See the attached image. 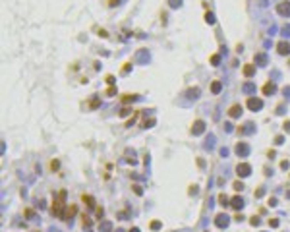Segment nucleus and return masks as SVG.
Instances as JSON below:
<instances>
[{"label":"nucleus","mask_w":290,"mask_h":232,"mask_svg":"<svg viewBox=\"0 0 290 232\" xmlns=\"http://www.w3.org/2000/svg\"><path fill=\"white\" fill-rule=\"evenodd\" d=\"M277 14L284 16V18H290V2L288 0H284V2H280L279 6H277Z\"/></svg>","instance_id":"1"},{"label":"nucleus","mask_w":290,"mask_h":232,"mask_svg":"<svg viewBox=\"0 0 290 232\" xmlns=\"http://www.w3.org/2000/svg\"><path fill=\"white\" fill-rule=\"evenodd\" d=\"M236 172H238V176L246 178V176H250V174H251V166L246 165V162H244V165H238V166H236Z\"/></svg>","instance_id":"2"},{"label":"nucleus","mask_w":290,"mask_h":232,"mask_svg":"<svg viewBox=\"0 0 290 232\" xmlns=\"http://www.w3.org/2000/svg\"><path fill=\"white\" fill-rule=\"evenodd\" d=\"M248 107H250V110H254V112H257V110H261V107H263V101L261 99H248Z\"/></svg>","instance_id":"3"},{"label":"nucleus","mask_w":290,"mask_h":232,"mask_svg":"<svg viewBox=\"0 0 290 232\" xmlns=\"http://www.w3.org/2000/svg\"><path fill=\"white\" fill-rule=\"evenodd\" d=\"M236 155H238V157H248V155H250V145L248 143H238L236 145Z\"/></svg>","instance_id":"4"},{"label":"nucleus","mask_w":290,"mask_h":232,"mask_svg":"<svg viewBox=\"0 0 290 232\" xmlns=\"http://www.w3.org/2000/svg\"><path fill=\"white\" fill-rule=\"evenodd\" d=\"M191 132H194V136H199V133H203V132H205V122L197 120V122L194 124V128H191Z\"/></svg>","instance_id":"5"},{"label":"nucleus","mask_w":290,"mask_h":232,"mask_svg":"<svg viewBox=\"0 0 290 232\" xmlns=\"http://www.w3.org/2000/svg\"><path fill=\"white\" fill-rule=\"evenodd\" d=\"M277 47H279V48H277V50H279V54H290V43H286V41H283V43H279V44H277Z\"/></svg>","instance_id":"6"},{"label":"nucleus","mask_w":290,"mask_h":232,"mask_svg":"<svg viewBox=\"0 0 290 232\" xmlns=\"http://www.w3.org/2000/svg\"><path fill=\"white\" fill-rule=\"evenodd\" d=\"M228 114H230L232 118H238L240 114H242V107H240V105H234V107L228 110Z\"/></svg>","instance_id":"7"},{"label":"nucleus","mask_w":290,"mask_h":232,"mask_svg":"<svg viewBox=\"0 0 290 232\" xmlns=\"http://www.w3.org/2000/svg\"><path fill=\"white\" fill-rule=\"evenodd\" d=\"M275 91H277L275 83H271V81H269V83H265V87H263V93H265V95H273Z\"/></svg>","instance_id":"8"},{"label":"nucleus","mask_w":290,"mask_h":232,"mask_svg":"<svg viewBox=\"0 0 290 232\" xmlns=\"http://www.w3.org/2000/svg\"><path fill=\"white\" fill-rule=\"evenodd\" d=\"M232 207H234V209H242V207H244V199L240 197V195H236V197L232 199Z\"/></svg>","instance_id":"9"},{"label":"nucleus","mask_w":290,"mask_h":232,"mask_svg":"<svg viewBox=\"0 0 290 232\" xmlns=\"http://www.w3.org/2000/svg\"><path fill=\"white\" fill-rule=\"evenodd\" d=\"M254 74H255V68L251 66V64H248V66H244V76H246V77H251Z\"/></svg>","instance_id":"10"},{"label":"nucleus","mask_w":290,"mask_h":232,"mask_svg":"<svg viewBox=\"0 0 290 232\" xmlns=\"http://www.w3.org/2000/svg\"><path fill=\"white\" fill-rule=\"evenodd\" d=\"M217 225H219V226H226V225H228V219H226V215H219V219H217Z\"/></svg>","instance_id":"11"},{"label":"nucleus","mask_w":290,"mask_h":232,"mask_svg":"<svg viewBox=\"0 0 290 232\" xmlns=\"http://www.w3.org/2000/svg\"><path fill=\"white\" fill-rule=\"evenodd\" d=\"M254 91H255L254 83H246V85H244V93H254Z\"/></svg>","instance_id":"12"},{"label":"nucleus","mask_w":290,"mask_h":232,"mask_svg":"<svg viewBox=\"0 0 290 232\" xmlns=\"http://www.w3.org/2000/svg\"><path fill=\"white\" fill-rule=\"evenodd\" d=\"M220 87H223V85H220V81H215V83L211 85V91H213V93H220Z\"/></svg>","instance_id":"13"},{"label":"nucleus","mask_w":290,"mask_h":232,"mask_svg":"<svg viewBox=\"0 0 290 232\" xmlns=\"http://www.w3.org/2000/svg\"><path fill=\"white\" fill-rule=\"evenodd\" d=\"M255 60H257V64H261V66H263V64L267 62V56H265V54H257Z\"/></svg>","instance_id":"14"},{"label":"nucleus","mask_w":290,"mask_h":232,"mask_svg":"<svg viewBox=\"0 0 290 232\" xmlns=\"http://www.w3.org/2000/svg\"><path fill=\"white\" fill-rule=\"evenodd\" d=\"M168 6L170 8H180L182 6V0H168Z\"/></svg>","instance_id":"15"},{"label":"nucleus","mask_w":290,"mask_h":232,"mask_svg":"<svg viewBox=\"0 0 290 232\" xmlns=\"http://www.w3.org/2000/svg\"><path fill=\"white\" fill-rule=\"evenodd\" d=\"M83 201H87V205H89V207H93V205H95V201H93V197H91V195H83Z\"/></svg>","instance_id":"16"},{"label":"nucleus","mask_w":290,"mask_h":232,"mask_svg":"<svg viewBox=\"0 0 290 232\" xmlns=\"http://www.w3.org/2000/svg\"><path fill=\"white\" fill-rule=\"evenodd\" d=\"M205 21H207V23H211V25H213V23H215V16L211 14V12H209V14L205 16Z\"/></svg>","instance_id":"17"},{"label":"nucleus","mask_w":290,"mask_h":232,"mask_svg":"<svg viewBox=\"0 0 290 232\" xmlns=\"http://www.w3.org/2000/svg\"><path fill=\"white\" fill-rule=\"evenodd\" d=\"M211 64H213V66H219V64H220V56H219V54H215L213 58H211Z\"/></svg>","instance_id":"18"},{"label":"nucleus","mask_w":290,"mask_h":232,"mask_svg":"<svg viewBox=\"0 0 290 232\" xmlns=\"http://www.w3.org/2000/svg\"><path fill=\"white\" fill-rule=\"evenodd\" d=\"M190 97L197 99V97H199V89H197V87H195V89H190Z\"/></svg>","instance_id":"19"},{"label":"nucleus","mask_w":290,"mask_h":232,"mask_svg":"<svg viewBox=\"0 0 290 232\" xmlns=\"http://www.w3.org/2000/svg\"><path fill=\"white\" fill-rule=\"evenodd\" d=\"M153 124H155V120H153V118H151V120H145V122H143V126H145V128H151Z\"/></svg>","instance_id":"20"},{"label":"nucleus","mask_w":290,"mask_h":232,"mask_svg":"<svg viewBox=\"0 0 290 232\" xmlns=\"http://www.w3.org/2000/svg\"><path fill=\"white\" fill-rule=\"evenodd\" d=\"M219 201H220V205H226V203H228L226 195H220V197H219Z\"/></svg>","instance_id":"21"},{"label":"nucleus","mask_w":290,"mask_h":232,"mask_svg":"<svg viewBox=\"0 0 290 232\" xmlns=\"http://www.w3.org/2000/svg\"><path fill=\"white\" fill-rule=\"evenodd\" d=\"M151 228H155V230L161 228V222H159V221H153V222H151Z\"/></svg>","instance_id":"22"},{"label":"nucleus","mask_w":290,"mask_h":232,"mask_svg":"<svg viewBox=\"0 0 290 232\" xmlns=\"http://www.w3.org/2000/svg\"><path fill=\"white\" fill-rule=\"evenodd\" d=\"M58 166H60V162H58V161H52V162H50V168H52V170L58 168Z\"/></svg>","instance_id":"23"},{"label":"nucleus","mask_w":290,"mask_h":232,"mask_svg":"<svg viewBox=\"0 0 290 232\" xmlns=\"http://www.w3.org/2000/svg\"><path fill=\"white\" fill-rule=\"evenodd\" d=\"M234 188L236 190H244V184H242V182H234Z\"/></svg>","instance_id":"24"},{"label":"nucleus","mask_w":290,"mask_h":232,"mask_svg":"<svg viewBox=\"0 0 290 232\" xmlns=\"http://www.w3.org/2000/svg\"><path fill=\"white\" fill-rule=\"evenodd\" d=\"M134 190H136V193H137V195H141V193H143V190H141L139 186H134Z\"/></svg>","instance_id":"25"},{"label":"nucleus","mask_w":290,"mask_h":232,"mask_svg":"<svg viewBox=\"0 0 290 232\" xmlns=\"http://www.w3.org/2000/svg\"><path fill=\"white\" fill-rule=\"evenodd\" d=\"M25 215H27V219H33V211H31V209H27Z\"/></svg>","instance_id":"26"},{"label":"nucleus","mask_w":290,"mask_h":232,"mask_svg":"<svg viewBox=\"0 0 290 232\" xmlns=\"http://www.w3.org/2000/svg\"><path fill=\"white\" fill-rule=\"evenodd\" d=\"M269 225H271V226H279V221H277V219H273V221H269Z\"/></svg>","instance_id":"27"},{"label":"nucleus","mask_w":290,"mask_h":232,"mask_svg":"<svg viewBox=\"0 0 290 232\" xmlns=\"http://www.w3.org/2000/svg\"><path fill=\"white\" fill-rule=\"evenodd\" d=\"M220 155H223V157H228V149L223 147V149H220Z\"/></svg>","instance_id":"28"},{"label":"nucleus","mask_w":290,"mask_h":232,"mask_svg":"<svg viewBox=\"0 0 290 232\" xmlns=\"http://www.w3.org/2000/svg\"><path fill=\"white\" fill-rule=\"evenodd\" d=\"M263 193H265V190L261 188V190H257V193H255V195H257V197H261V195H263Z\"/></svg>","instance_id":"29"},{"label":"nucleus","mask_w":290,"mask_h":232,"mask_svg":"<svg viewBox=\"0 0 290 232\" xmlns=\"http://www.w3.org/2000/svg\"><path fill=\"white\" fill-rule=\"evenodd\" d=\"M269 205H271V207H275V205H277V199H275V197H271V201H269Z\"/></svg>","instance_id":"30"},{"label":"nucleus","mask_w":290,"mask_h":232,"mask_svg":"<svg viewBox=\"0 0 290 232\" xmlns=\"http://www.w3.org/2000/svg\"><path fill=\"white\" fill-rule=\"evenodd\" d=\"M284 130H286V132L290 133V122H286V124H284Z\"/></svg>","instance_id":"31"},{"label":"nucleus","mask_w":290,"mask_h":232,"mask_svg":"<svg viewBox=\"0 0 290 232\" xmlns=\"http://www.w3.org/2000/svg\"><path fill=\"white\" fill-rule=\"evenodd\" d=\"M130 232H139V230H137V228H132V230H130Z\"/></svg>","instance_id":"32"},{"label":"nucleus","mask_w":290,"mask_h":232,"mask_svg":"<svg viewBox=\"0 0 290 232\" xmlns=\"http://www.w3.org/2000/svg\"><path fill=\"white\" fill-rule=\"evenodd\" d=\"M116 232H122V230H116Z\"/></svg>","instance_id":"33"}]
</instances>
